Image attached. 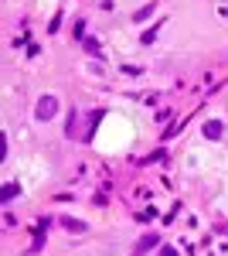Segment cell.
I'll return each instance as SVG.
<instances>
[{
  "instance_id": "ba28073f",
  "label": "cell",
  "mask_w": 228,
  "mask_h": 256,
  "mask_svg": "<svg viewBox=\"0 0 228 256\" xmlns=\"http://www.w3.org/2000/svg\"><path fill=\"white\" fill-rule=\"evenodd\" d=\"M157 34H160V24H157V28H150V31H143L140 44H153V41H157Z\"/></svg>"
},
{
  "instance_id": "5b68a950",
  "label": "cell",
  "mask_w": 228,
  "mask_h": 256,
  "mask_svg": "<svg viewBox=\"0 0 228 256\" xmlns=\"http://www.w3.org/2000/svg\"><path fill=\"white\" fill-rule=\"evenodd\" d=\"M17 195H20L17 181H7V184H3V192H0V205H7V202H14Z\"/></svg>"
},
{
  "instance_id": "6da1fadb",
  "label": "cell",
  "mask_w": 228,
  "mask_h": 256,
  "mask_svg": "<svg viewBox=\"0 0 228 256\" xmlns=\"http://www.w3.org/2000/svg\"><path fill=\"white\" fill-rule=\"evenodd\" d=\"M55 113H58V96H55V92H44V96H38L34 120H38V123H48V120H55Z\"/></svg>"
},
{
  "instance_id": "30bf717a",
  "label": "cell",
  "mask_w": 228,
  "mask_h": 256,
  "mask_svg": "<svg viewBox=\"0 0 228 256\" xmlns=\"http://www.w3.org/2000/svg\"><path fill=\"white\" fill-rule=\"evenodd\" d=\"M123 72H126V76H140L143 68H140V65H123Z\"/></svg>"
},
{
  "instance_id": "9c48e42d",
  "label": "cell",
  "mask_w": 228,
  "mask_h": 256,
  "mask_svg": "<svg viewBox=\"0 0 228 256\" xmlns=\"http://www.w3.org/2000/svg\"><path fill=\"white\" fill-rule=\"evenodd\" d=\"M58 28H61V14H55V18H51V24H48V31H51V34H55Z\"/></svg>"
},
{
  "instance_id": "7a4b0ae2",
  "label": "cell",
  "mask_w": 228,
  "mask_h": 256,
  "mask_svg": "<svg viewBox=\"0 0 228 256\" xmlns=\"http://www.w3.org/2000/svg\"><path fill=\"white\" fill-rule=\"evenodd\" d=\"M201 134H205L208 140H222L225 137V123H222V120H208V123L201 126Z\"/></svg>"
},
{
  "instance_id": "8992f818",
  "label": "cell",
  "mask_w": 228,
  "mask_h": 256,
  "mask_svg": "<svg viewBox=\"0 0 228 256\" xmlns=\"http://www.w3.org/2000/svg\"><path fill=\"white\" fill-rule=\"evenodd\" d=\"M153 10H157V4H143V7L133 14V20H136V24H147V20L153 18Z\"/></svg>"
},
{
  "instance_id": "8fae6325",
  "label": "cell",
  "mask_w": 228,
  "mask_h": 256,
  "mask_svg": "<svg viewBox=\"0 0 228 256\" xmlns=\"http://www.w3.org/2000/svg\"><path fill=\"white\" fill-rule=\"evenodd\" d=\"M157 256H177V250H174V246H160V253Z\"/></svg>"
},
{
  "instance_id": "277c9868",
  "label": "cell",
  "mask_w": 228,
  "mask_h": 256,
  "mask_svg": "<svg viewBox=\"0 0 228 256\" xmlns=\"http://www.w3.org/2000/svg\"><path fill=\"white\" fill-rule=\"evenodd\" d=\"M58 226L68 229V232H85V229H89L85 222H78V218H72V216H58Z\"/></svg>"
},
{
  "instance_id": "3957f363",
  "label": "cell",
  "mask_w": 228,
  "mask_h": 256,
  "mask_svg": "<svg viewBox=\"0 0 228 256\" xmlns=\"http://www.w3.org/2000/svg\"><path fill=\"white\" fill-rule=\"evenodd\" d=\"M153 246H160V236H157V232H147V236L136 242V253L133 256H143L147 250H153Z\"/></svg>"
},
{
  "instance_id": "52a82bcc",
  "label": "cell",
  "mask_w": 228,
  "mask_h": 256,
  "mask_svg": "<svg viewBox=\"0 0 228 256\" xmlns=\"http://www.w3.org/2000/svg\"><path fill=\"white\" fill-rule=\"evenodd\" d=\"M82 48H85L89 55H99V52H102V48H99V41H95V38H82Z\"/></svg>"
}]
</instances>
